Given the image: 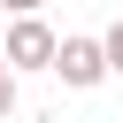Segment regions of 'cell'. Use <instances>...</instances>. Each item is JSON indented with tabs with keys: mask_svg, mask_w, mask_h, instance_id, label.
<instances>
[{
	"mask_svg": "<svg viewBox=\"0 0 123 123\" xmlns=\"http://www.w3.org/2000/svg\"><path fill=\"white\" fill-rule=\"evenodd\" d=\"M0 62H8L15 77H23V69H46V62H54V31H46L38 15H15L8 38H0Z\"/></svg>",
	"mask_w": 123,
	"mask_h": 123,
	"instance_id": "obj_1",
	"label": "cell"
},
{
	"mask_svg": "<svg viewBox=\"0 0 123 123\" xmlns=\"http://www.w3.org/2000/svg\"><path fill=\"white\" fill-rule=\"evenodd\" d=\"M69 92H92L100 77H108V62H100V38H54V62H46Z\"/></svg>",
	"mask_w": 123,
	"mask_h": 123,
	"instance_id": "obj_2",
	"label": "cell"
},
{
	"mask_svg": "<svg viewBox=\"0 0 123 123\" xmlns=\"http://www.w3.org/2000/svg\"><path fill=\"white\" fill-rule=\"evenodd\" d=\"M8 115H15V69L0 62V123H8Z\"/></svg>",
	"mask_w": 123,
	"mask_h": 123,
	"instance_id": "obj_4",
	"label": "cell"
},
{
	"mask_svg": "<svg viewBox=\"0 0 123 123\" xmlns=\"http://www.w3.org/2000/svg\"><path fill=\"white\" fill-rule=\"evenodd\" d=\"M0 8H8V15H38V0H0Z\"/></svg>",
	"mask_w": 123,
	"mask_h": 123,
	"instance_id": "obj_5",
	"label": "cell"
},
{
	"mask_svg": "<svg viewBox=\"0 0 123 123\" xmlns=\"http://www.w3.org/2000/svg\"><path fill=\"white\" fill-rule=\"evenodd\" d=\"M100 62H108V69H115V77H123V23H115V31H108V38H100Z\"/></svg>",
	"mask_w": 123,
	"mask_h": 123,
	"instance_id": "obj_3",
	"label": "cell"
}]
</instances>
